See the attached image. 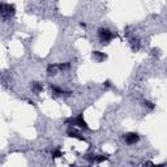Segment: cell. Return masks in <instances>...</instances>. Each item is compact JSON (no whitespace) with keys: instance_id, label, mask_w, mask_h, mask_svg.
Segmentation results:
<instances>
[{"instance_id":"obj_1","label":"cell","mask_w":167,"mask_h":167,"mask_svg":"<svg viewBox=\"0 0 167 167\" xmlns=\"http://www.w3.org/2000/svg\"><path fill=\"white\" fill-rule=\"evenodd\" d=\"M98 37H99V39H101V42L102 43H108L111 39H114L115 38V34L112 33L110 29H107V28H101V29H98Z\"/></svg>"},{"instance_id":"obj_2","label":"cell","mask_w":167,"mask_h":167,"mask_svg":"<svg viewBox=\"0 0 167 167\" xmlns=\"http://www.w3.org/2000/svg\"><path fill=\"white\" fill-rule=\"evenodd\" d=\"M0 9H1V16L4 18L10 17V16L14 14L16 12V8L13 4H5V3H1L0 4Z\"/></svg>"},{"instance_id":"obj_3","label":"cell","mask_w":167,"mask_h":167,"mask_svg":"<svg viewBox=\"0 0 167 167\" xmlns=\"http://www.w3.org/2000/svg\"><path fill=\"white\" fill-rule=\"evenodd\" d=\"M124 140H125V142H127L128 145H133V144H136V142L140 141V136H138L137 133L130 132V133H127V135L124 136Z\"/></svg>"},{"instance_id":"obj_4","label":"cell","mask_w":167,"mask_h":167,"mask_svg":"<svg viewBox=\"0 0 167 167\" xmlns=\"http://www.w3.org/2000/svg\"><path fill=\"white\" fill-rule=\"evenodd\" d=\"M76 124H77L80 128H84V129H89V127H88V124H86V121L84 120L82 114H80V115L77 116V119H76Z\"/></svg>"},{"instance_id":"obj_5","label":"cell","mask_w":167,"mask_h":167,"mask_svg":"<svg viewBox=\"0 0 167 167\" xmlns=\"http://www.w3.org/2000/svg\"><path fill=\"white\" fill-rule=\"evenodd\" d=\"M50 88H51V90H54V93L55 94H57V95H63V94H65V95H69L70 93H65L64 90H63V89H60V88H57L56 85H50Z\"/></svg>"},{"instance_id":"obj_6","label":"cell","mask_w":167,"mask_h":167,"mask_svg":"<svg viewBox=\"0 0 167 167\" xmlns=\"http://www.w3.org/2000/svg\"><path fill=\"white\" fill-rule=\"evenodd\" d=\"M31 90H33L34 93H41V91L43 90V86H42V84L34 81V82H31Z\"/></svg>"},{"instance_id":"obj_7","label":"cell","mask_w":167,"mask_h":167,"mask_svg":"<svg viewBox=\"0 0 167 167\" xmlns=\"http://www.w3.org/2000/svg\"><path fill=\"white\" fill-rule=\"evenodd\" d=\"M130 47H132L133 51H138V50H140V39L138 38L130 39Z\"/></svg>"},{"instance_id":"obj_8","label":"cell","mask_w":167,"mask_h":167,"mask_svg":"<svg viewBox=\"0 0 167 167\" xmlns=\"http://www.w3.org/2000/svg\"><path fill=\"white\" fill-rule=\"evenodd\" d=\"M93 57L97 60V61H102V60H104L107 56H106L104 54H101L99 51H94V52H93Z\"/></svg>"},{"instance_id":"obj_9","label":"cell","mask_w":167,"mask_h":167,"mask_svg":"<svg viewBox=\"0 0 167 167\" xmlns=\"http://www.w3.org/2000/svg\"><path fill=\"white\" fill-rule=\"evenodd\" d=\"M56 69H59L56 64L48 65V68H47V75H48V76H55V75H56Z\"/></svg>"},{"instance_id":"obj_10","label":"cell","mask_w":167,"mask_h":167,"mask_svg":"<svg viewBox=\"0 0 167 167\" xmlns=\"http://www.w3.org/2000/svg\"><path fill=\"white\" fill-rule=\"evenodd\" d=\"M68 136H69V137H75V138H78V140H85V138L82 137V136L80 135V133H77V132H73V130H69V132H68Z\"/></svg>"},{"instance_id":"obj_11","label":"cell","mask_w":167,"mask_h":167,"mask_svg":"<svg viewBox=\"0 0 167 167\" xmlns=\"http://www.w3.org/2000/svg\"><path fill=\"white\" fill-rule=\"evenodd\" d=\"M107 159H108V155H107V154H104V155H97L95 162L97 163H102V162L107 161Z\"/></svg>"},{"instance_id":"obj_12","label":"cell","mask_w":167,"mask_h":167,"mask_svg":"<svg viewBox=\"0 0 167 167\" xmlns=\"http://www.w3.org/2000/svg\"><path fill=\"white\" fill-rule=\"evenodd\" d=\"M63 154H61V151L59 150V149H56V150L54 151V154H52V158H60Z\"/></svg>"},{"instance_id":"obj_13","label":"cell","mask_w":167,"mask_h":167,"mask_svg":"<svg viewBox=\"0 0 167 167\" xmlns=\"http://www.w3.org/2000/svg\"><path fill=\"white\" fill-rule=\"evenodd\" d=\"M57 68H59V69H61V70L68 69V68H69V63H65V64H57Z\"/></svg>"},{"instance_id":"obj_14","label":"cell","mask_w":167,"mask_h":167,"mask_svg":"<svg viewBox=\"0 0 167 167\" xmlns=\"http://www.w3.org/2000/svg\"><path fill=\"white\" fill-rule=\"evenodd\" d=\"M144 104H145V106L148 107V108H150V110L154 108V103H151L150 101H145V102H144Z\"/></svg>"},{"instance_id":"obj_15","label":"cell","mask_w":167,"mask_h":167,"mask_svg":"<svg viewBox=\"0 0 167 167\" xmlns=\"http://www.w3.org/2000/svg\"><path fill=\"white\" fill-rule=\"evenodd\" d=\"M153 167H164V164H153Z\"/></svg>"},{"instance_id":"obj_16","label":"cell","mask_w":167,"mask_h":167,"mask_svg":"<svg viewBox=\"0 0 167 167\" xmlns=\"http://www.w3.org/2000/svg\"><path fill=\"white\" fill-rule=\"evenodd\" d=\"M80 26H81V28H86V25H85L84 22H81V23H80Z\"/></svg>"}]
</instances>
